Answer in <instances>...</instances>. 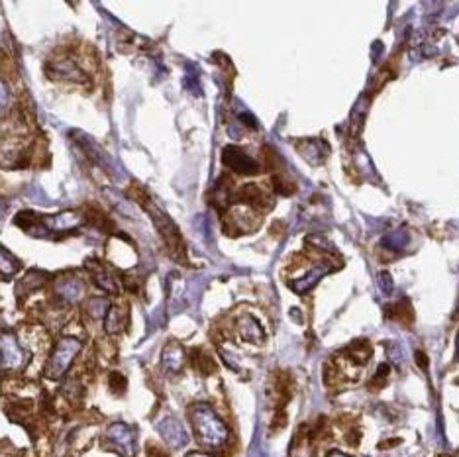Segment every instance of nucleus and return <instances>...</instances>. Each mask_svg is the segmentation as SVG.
<instances>
[{
	"mask_svg": "<svg viewBox=\"0 0 459 457\" xmlns=\"http://www.w3.org/2000/svg\"><path fill=\"white\" fill-rule=\"evenodd\" d=\"M353 161H355V167L362 171L365 179H369V177H375V169L369 163V157L365 156L363 151H355V156H353Z\"/></svg>",
	"mask_w": 459,
	"mask_h": 457,
	"instance_id": "nucleus-21",
	"label": "nucleus"
},
{
	"mask_svg": "<svg viewBox=\"0 0 459 457\" xmlns=\"http://www.w3.org/2000/svg\"><path fill=\"white\" fill-rule=\"evenodd\" d=\"M334 271V265L330 261H320L318 265H314L310 271L304 275L303 279H296V281L291 282V289L294 292H299V294H304V292H308L313 289L316 282L322 279L324 275H328V273Z\"/></svg>",
	"mask_w": 459,
	"mask_h": 457,
	"instance_id": "nucleus-10",
	"label": "nucleus"
},
{
	"mask_svg": "<svg viewBox=\"0 0 459 457\" xmlns=\"http://www.w3.org/2000/svg\"><path fill=\"white\" fill-rule=\"evenodd\" d=\"M238 332H240L242 340L249 341V343H263L265 340L263 328L249 314H244V316L238 318Z\"/></svg>",
	"mask_w": 459,
	"mask_h": 457,
	"instance_id": "nucleus-13",
	"label": "nucleus"
},
{
	"mask_svg": "<svg viewBox=\"0 0 459 457\" xmlns=\"http://www.w3.org/2000/svg\"><path fill=\"white\" fill-rule=\"evenodd\" d=\"M238 118H240V122H242L244 126L252 128V130H257V128H259L254 114H249L247 110H240V112H238Z\"/></svg>",
	"mask_w": 459,
	"mask_h": 457,
	"instance_id": "nucleus-26",
	"label": "nucleus"
},
{
	"mask_svg": "<svg viewBox=\"0 0 459 457\" xmlns=\"http://www.w3.org/2000/svg\"><path fill=\"white\" fill-rule=\"evenodd\" d=\"M387 350H389V355H391V361H395V363H401V361H402V353H401V350H399V348L395 346V343H391V346H389Z\"/></svg>",
	"mask_w": 459,
	"mask_h": 457,
	"instance_id": "nucleus-29",
	"label": "nucleus"
},
{
	"mask_svg": "<svg viewBox=\"0 0 459 457\" xmlns=\"http://www.w3.org/2000/svg\"><path fill=\"white\" fill-rule=\"evenodd\" d=\"M157 432L161 434V438L165 439L167 444L171 446L173 449L183 448L189 444V432L185 430V426L179 422L177 418H163L159 424H157Z\"/></svg>",
	"mask_w": 459,
	"mask_h": 457,
	"instance_id": "nucleus-7",
	"label": "nucleus"
},
{
	"mask_svg": "<svg viewBox=\"0 0 459 457\" xmlns=\"http://www.w3.org/2000/svg\"><path fill=\"white\" fill-rule=\"evenodd\" d=\"M161 363L167 371L171 373H179L185 365V350L183 346H179L177 341H169L165 346V350L161 353Z\"/></svg>",
	"mask_w": 459,
	"mask_h": 457,
	"instance_id": "nucleus-14",
	"label": "nucleus"
},
{
	"mask_svg": "<svg viewBox=\"0 0 459 457\" xmlns=\"http://www.w3.org/2000/svg\"><path fill=\"white\" fill-rule=\"evenodd\" d=\"M296 149L301 151V156L310 163V165H322L326 161V157L330 154V146L320 139V137H313V139H303L296 144Z\"/></svg>",
	"mask_w": 459,
	"mask_h": 457,
	"instance_id": "nucleus-9",
	"label": "nucleus"
},
{
	"mask_svg": "<svg viewBox=\"0 0 459 457\" xmlns=\"http://www.w3.org/2000/svg\"><path fill=\"white\" fill-rule=\"evenodd\" d=\"M46 71L51 79H61V81H71V83H83L87 81L85 73L71 61V59H53L48 63Z\"/></svg>",
	"mask_w": 459,
	"mask_h": 457,
	"instance_id": "nucleus-8",
	"label": "nucleus"
},
{
	"mask_svg": "<svg viewBox=\"0 0 459 457\" xmlns=\"http://www.w3.org/2000/svg\"><path fill=\"white\" fill-rule=\"evenodd\" d=\"M8 98H10V93H8V87L0 81V112L6 108V104H8Z\"/></svg>",
	"mask_w": 459,
	"mask_h": 457,
	"instance_id": "nucleus-28",
	"label": "nucleus"
},
{
	"mask_svg": "<svg viewBox=\"0 0 459 457\" xmlns=\"http://www.w3.org/2000/svg\"><path fill=\"white\" fill-rule=\"evenodd\" d=\"M149 214L153 218V224L157 226V230L161 233V238L165 240V243L173 250L175 253L183 252V240H181V233L177 230V226L169 220V216L165 212H161L159 208H153V206H147Z\"/></svg>",
	"mask_w": 459,
	"mask_h": 457,
	"instance_id": "nucleus-5",
	"label": "nucleus"
},
{
	"mask_svg": "<svg viewBox=\"0 0 459 457\" xmlns=\"http://www.w3.org/2000/svg\"><path fill=\"white\" fill-rule=\"evenodd\" d=\"M110 387L116 390V393H120V390L126 387V379L122 375L114 373V375H110Z\"/></svg>",
	"mask_w": 459,
	"mask_h": 457,
	"instance_id": "nucleus-27",
	"label": "nucleus"
},
{
	"mask_svg": "<svg viewBox=\"0 0 459 457\" xmlns=\"http://www.w3.org/2000/svg\"><path fill=\"white\" fill-rule=\"evenodd\" d=\"M78 351H81V341L77 338H61L49 357L46 375L49 379H61L71 367L73 360L78 355Z\"/></svg>",
	"mask_w": 459,
	"mask_h": 457,
	"instance_id": "nucleus-2",
	"label": "nucleus"
},
{
	"mask_svg": "<svg viewBox=\"0 0 459 457\" xmlns=\"http://www.w3.org/2000/svg\"><path fill=\"white\" fill-rule=\"evenodd\" d=\"M124 326V316H122V311L120 308H110L107 314V330L108 332H118L120 328Z\"/></svg>",
	"mask_w": 459,
	"mask_h": 457,
	"instance_id": "nucleus-22",
	"label": "nucleus"
},
{
	"mask_svg": "<svg viewBox=\"0 0 459 457\" xmlns=\"http://www.w3.org/2000/svg\"><path fill=\"white\" fill-rule=\"evenodd\" d=\"M191 422H193L196 438L203 446L214 449L222 448L226 444L228 428L208 404H195L191 409Z\"/></svg>",
	"mask_w": 459,
	"mask_h": 457,
	"instance_id": "nucleus-1",
	"label": "nucleus"
},
{
	"mask_svg": "<svg viewBox=\"0 0 459 457\" xmlns=\"http://www.w3.org/2000/svg\"><path fill=\"white\" fill-rule=\"evenodd\" d=\"M455 361H459V332L458 338H455Z\"/></svg>",
	"mask_w": 459,
	"mask_h": 457,
	"instance_id": "nucleus-33",
	"label": "nucleus"
},
{
	"mask_svg": "<svg viewBox=\"0 0 459 457\" xmlns=\"http://www.w3.org/2000/svg\"><path fill=\"white\" fill-rule=\"evenodd\" d=\"M107 439L110 442L112 448H116L122 456L134 457L136 453V439H134V432L128 424L116 422L112 424L107 432Z\"/></svg>",
	"mask_w": 459,
	"mask_h": 457,
	"instance_id": "nucleus-6",
	"label": "nucleus"
},
{
	"mask_svg": "<svg viewBox=\"0 0 459 457\" xmlns=\"http://www.w3.org/2000/svg\"><path fill=\"white\" fill-rule=\"evenodd\" d=\"M185 87L186 90H191L193 95H203V93H200L203 88H200V85H198V75H196V73H186Z\"/></svg>",
	"mask_w": 459,
	"mask_h": 457,
	"instance_id": "nucleus-25",
	"label": "nucleus"
},
{
	"mask_svg": "<svg viewBox=\"0 0 459 457\" xmlns=\"http://www.w3.org/2000/svg\"><path fill=\"white\" fill-rule=\"evenodd\" d=\"M55 294L63 302L67 304H75L83 299L85 294V282L81 279H73V277H67V279H59L57 285H55Z\"/></svg>",
	"mask_w": 459,
	"mask_h": 457,
	"instance_id": "nucleus-12",
	"label": "nucleus"
},
{
	"mask_svg": "<svg viewBox=\"0 0 459 457\" xmlns=\"http://www.w3.org/2000/svg\"><path fill=\"white\" fill-rule=\"evenodd\" d=\"M228 230H232V232H249V230H254L255 226H257V220H255V214L249 210V206H234L232 210H230V214H228ZM230 232V233H232Z\"/></svg>",
	"mask_w": 459,
	"mask_h": 457,
	"instance_id": "nucleus-11",
	"label": "nucleus"
},
{
	"mask_svg": "<svg viewBox=\"0 0 459 457\" xmlns=\"http://www.w3.org/2000/svg\"><path fill=\"white\" fill-rule=\"evenodd\" d=\"M87 311H88V314L93 316V318H102V316H107L108 311H110V304H108L107 299L95 296V299H90V301H88Z\"/></svg>",
	"mask_w": 459,
	"mask_h": 457,
	"instance_id": "nucleus-20",
	"label": "nucleus"
},
{
	"mask_svg": "<svg viewBox=\"0 0 459 457\" xmlns=\"http://www.w3.org/2000/svg\"><path fill=\"white\" fill-rule=\"evenodd\" d=\"M222 163L240 175H255L259 171V165L254 157H249L235 146H226L222 149Z\"/></svg>",
	"mask_w": 459,
	"mask_h": 457,
	"instance_id": "nucleus-4",
	"label": "nucleus"
},
{
	"mask_svg": "<svg viewBox=\"0 0 459 457\" xmlns=\"http://www.w3.org/2000/svg\"><path fill=\"white\" fill-rule=\"evenodd\" d=\"M458 312H459V306H458Z\"/></svg>",
	"mask_w": 459,
	"mask_h": 457,
	"instance_id": "nucleus-34",
	"label": "nucleus"
},
{
	"mask_svg": "<svg viewBox=\"0 0 459 457\" xmlns=\"http://www.w3.org/2000/svg\"><path fill=\"white\" fill-rule=\"evenodd\" d=\"M416 361H418V365H420L422 369H426V367H428V363H426V355H424L422 351H416Z\"/></svg>",
	"mask_w": 459,
	"mask_h": 457,
	"instance_id": "nucleus-30",
	"label": "nucleus"
},
{
	"mask_svg": "<svg viewBox=\"0 0 459 457\" xmlns=\"http://www.w3.org/2000/svg\"><path fill=\"white\" fill-rule=\"evenodd\" d=\"M0 357H2V369L20 371L28 363V353L20 348L14 334L4 332L0 334Z\"/></svg>",
	"mask_w": 459,
	"mask_h": 457,
	"instance_id": "nucleus-3",
	"label": "nucleus"
},
{
	"mask_svg": "<svg viewBox=\"0 0 459 457\" xmlns=\"http://www.w3.org/2000/svg\"><path fill=\"white\" fill-rule=\"evenodd\" d=\"M85 222V218L77 212H63V214H55V216H49L43 220V224L49 226V228H53L55 232H67V230H73V228H77Z\"/></svg>",
	"mask_w": 459,
	"mask_h": 457,
	"instance_id": "nucleus-15",
	"label": "nucleus"
},
{
	"mask_svg": "<svg viewBox=\"0 0 459 457\" xmlns=\"http://www.w3.org/2000/svg\"><path fill=\"white\" fill-rule=\"evenodd\" d=\"M87 265L88 269L93 271V279H95V285H97L98 289L110 292V294H116V282L112 279V275L108 273V269H104L102 265H98V261H88Z\"/></svg>",
	"mask_w": 459,
	"mask_h": 457,
	"instance_id": "nucleus-16",
	"label": "nucleus"
},
{
	"mask_svg": "<svg viewBox=\"0 0 459 457\" xmlns=\"http://www.w3.org/2000/svg\"><path fill=\"white\" fill-rule=\"evenodd\" d=\"M387 377H389V365L383 363V365H379V369H377V373H375V377L371 379V383H369V387H371L373 390L381 389L383 385L387 383Z\"/></svg>",
	"mask_w": 459,
	"mask_h": 457,
	"instance_id": "nucleus-23",
	"label": "nucleus"
},
{
	"mask_svg": "<svg viewBox=\"0 0 459 457\" xmlns=\"http://www.w3.org/2000/svg\"><path fill=\"white\" fill-rule=\"evenodd\" d=\"M377 285H379V291H381L383 296H389V294H392L395 282H392L391 275H389L387 271L379 273V277H377Z\"/></svg>",
	"mask_w": 459,
	"mask_h": 457,
	"instance_id": "nucleus-24",
	"label": "nucleus"
},
{
	"mask_svg": "<svg viewBox=\"0 0 459 457\" xmlns=\"http://www.w3.org/2000/svg\"><path fill=\"white\" fill-rule=\"evenodd\" d=\"M411 243V233L406 230H391L381 238V245L385 250H391V252H404Z\"/></svg>",
	"mask_w": 459,
	"mask_h": 457,
	"instance_id": "nucleus-17",
	"label": "nucleus"
},
{
	"mask_svg": "<svg viewBox=\"0 0 459 457\" xmlns=\"http://www.w3.org/2000/svg\"><path fill=\"white\" fill-rule=\"evenodd\" d=\"M186 457H212V456H208V453H200V451H193V453H189Z\"/></svg>",
	"mask_w": 459,
	"mask_h": 457,
	"instance_id": "nucleus-31",
	"label": "nucleus"
},
{
	"mask_svg": "<svg viewBox=\"0 0 459 457\" xmlns=\"http://www.w3.org/2000/svg\"><path fill=\"white\" fill-rule=\"evenodd\" d=\"M328 457H352V456H345L342 451H332V453H328Z\"/></svg>",
	"mask_w": 459,
	"mask_h": 457,
	"instance_id": "nucleus-32",
	"label": "nucleus"
},
{
	"mask_svg": "<svg viewBox=\"0 0 459 457\" xmlns=\"http://www.w3.org/2000/svg\"><path fill=\"white\" fill-rule=\"evenodd\" d=\"M20 269V263L16 257H12L2 245H0V275L4 277H12L14 273Z\"/></svg>",
	"mask_w": 459,
	"mask_h": 457,
	"instance_id": "nucleus-19",
	"label": "nucleus"
},
{
	"mask_svg": "<svg viewBox=\"0 0 459 457\" xmlns=\"http://www.w3.org/2000/svg\"><path fill=\"white\" fill-rule=\"evenodd\" d=\"M46 277H48V275H46L43 271H36V269H34V271H29L28 275H26V277L20 281L18 292H22V289H26V291H29V292L38 291L39 287L46 282Z\"/></svg>",
	"mask_w": 459,
	"mask_h": 457,
	"instance_id": "nucleus-18",
	"label": "nucleus"
}]
</instances>
